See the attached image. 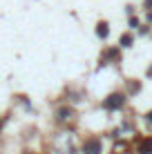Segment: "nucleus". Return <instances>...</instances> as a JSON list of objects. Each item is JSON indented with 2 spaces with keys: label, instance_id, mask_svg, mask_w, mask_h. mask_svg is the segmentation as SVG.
<instances>
[{
  "label": "nucleus",
  "instance_id": "nucleus-4",
  "mask_svg": "<svg viewBox=\"0 0 152 154\" xmlns=\"http://www.w3.org/2000/svg\"><path fill=\"white\" fill-rule=\"evenodd\" d=\"M139 154H152V141H145L143 145L139 147Z\"/></svg>",
  "mask_w": 152,
  "mask_h": 154
},
{
  "label": "nucleus",
  "instance_id": "nucleus-8",
  "mask_svg": "<svg viewBox=\"0 0 152 154\" xmlns=\"http://www.w3.org/2000/svg\"><path fill=\"white\" fill-rule=\"evenodd\" d=\"M0 130H2V121H0Z\"/></svg>",
  "mask_w": 152,
  "mask_h": 154
},
{
  "label": "nucleus",
  "instance_id": "nucleus-2",
  "mask_svg": "<svg viewBox=\"0 0 152 154\" xmlns=\"http://www.w3.org/2000/svg\"><path fill=\"white\" fill-rule=\"evenodd\" d=\"M98 152H101V143L96 139H90L85 143V154H98Z\"/></svg>",
  "mask_w": 152,
  "mask_h": 154
},
{
  "label": "nucleus",
  "instance_id": "nucleus-5",
  "mask_svg": "<svg viewBox=\"0 0 152 154\" xmlns=\"http://www.w3.org/2000/svg\"><path fill=\"white\" fill-rule=\"evenodd\" d=\"M121 42H123V45H125V47H128V45H130V42H132V36H123V38H121Z\"/></svg>",
  "mask_w": 152,
  "mask_h": 154
},
{
  "label": "nucleus",
  "instance_id": "nucleus-3",
  "mask_svg": "<svg viewBox=\"0 0 152 154\" xmlns=\"http://www.w3.org/2000/svg\"><path fill=\"white\" fill-rule=\"evenodd\" d=\"M96 34L101 36V38H105V36L110 34V29H107V23H98V27H96Z\"/></svg>",
  "mask_w": 152,
  "mask_h": 154
},
{
  "label": "nucleus",
  "instance_id": "nucleus-1",
  "mask_svg": "<svg viewBox=\"0 0 152 154\" xmlns=\"http://www.w3.org/2000/svg\"><path fill=\"white\" fill-rule=\"evenodd\" d=\"M103 107H105V109H119V107H123V94H112V96H107L105 103H103Z\"/></svg>",
  "mask_w": 152,
  "mask_h": 154
},
{
  "label": "nucleus",
  "instance_id": "nucleus-7",
  "mask_svg": "<svg viewBox=\"0 0 152 154\" xmlns=\"http://www.w3.org/2000/svg\"><path fill=\"white\" fill-rule=\"evenodd\" d=\"M148 74H150V76H152V67H150V72H148Z\"/></svg>",
  "mask_w": 152,
  "mask_h": 154
},
{
  "label": "nucleus",
  "instance_id": "nucleus-6",
  "mask_svg": "<svg viewBox=\"0 0 152 154\" xmlns=\"http://www.w3.org/2000/svg\"><path fill=\"white\" fill-rule=\"evenodd\" d=\"M148 119H150V123H152V112H150V114H148Z\"/></svg>",
  "mask_w": 152,
  "mask_h": 154
}]
</instances>
